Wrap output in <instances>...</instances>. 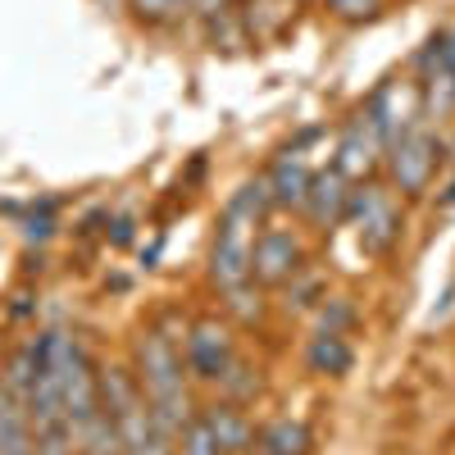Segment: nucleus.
Returning <instances> with one entry per match:
<instances>
[{
	"label": "nucleus",
	"mask_w": 455,
	"mask_h": 455,
	"mask_svg": "<svg viewBox=\"0 0 455 455\" xmlns=\"http://www.w3.org/2000/svg\"><path fill=\"white\" fill-rule=\"evenodd\" d=\"M291 5H310V0H291Z\"/></svg>",
	"instance_id": "nucleus-25"
},
{
	"label": "nucleus",
	"mask_w": 455,
	"mask_h": 455,
	"mask_svg": "<svg viewBox=\"0 0 455 455\" xmlns=\"http://www.w3.org/2000/svg\"><path fill=\"white\" fill-rule=\"evenodd\" d=\"M383 164H387V178H392V187H396L401 196H424L433 173H437V164H442V146H437L433 132L410 128L405 137H396L387 146Z\"/></svg>",
	"instance_id": "nucleus-4"
},
{
	"label": "nucleus",
	"mask_w": 455,
	"mask_h": 455,
	"mask_svg": "<svg viewBox=\"0 0 455 455\" xmlns=\"http://www.w3.org/2000/svg\"><path fill=\"white\" fill-rule=\"evenodd\" d=\"M201 419L214 433L223 455H246L255 446V428H251L246 410L237 401H210V405H201Z\"/></svg>",
	"instance_id": "nucleus-10"
},
{
	"label": "nucleus",
	"mask_w": 455,
	"mask_h": 455,
	"mask_svg": "<svg viewBox=\"0 0 455 455\" xmlns=\"http://www.w3.org/2000/svg\"><path fill=\"white\" fill-rule=\"evenodd\" d=\"M124 455H178V446H173V437H169V433L156 424V428H150L141 442H132Z\"/></svg>",
	"instance_id": "nucleus-21"
},
{
	"label": "nucleus",
	"mask_w": 455,
	"mask_h": 455,
	"mask_svg": "<svg viewBox=\"0 0 455 455\" xmlns=\"http://www.w3.org/2000/svg\"><path fill=\"white\" fill-rule=\"evenodd\" d=\"M259 442L278 451V455H315V433L310 424H300V419H274L269 428L259 433Z\"/></svg>",
	"instance_id": "nucleus-14"
},
{
	"label": "nucleus",
	"mask_w": 455,
	"mask_h": 455,
	"mask_svg": "<svg viewBox=\"0 0 455 455\" xmlns=\"http://www.w3.org/2000/svg\"><path fill=\"white\" fill-rule=\"evenodd\" d=\"M347 219L360 233V246L369 255H387L401 237V205H396V192L378 182H364L360 192H351V205H347Z\"/></svg>",
	"instance_id": "nucleus-3"
},
{
	"label": "nucleus",
	"mask_w": 455,
	"mask_h": 455,
	"mask_svg": "<svg viewBox=\"0 0 455 455\" xmlns=\"http://www.w3.org/2000/svg\"><path fill=\"white\" fill-rule=\"evenodd\" d=\"M219 387H223V401H251V396H259V373L255 369H246V364H228L223 369V378H219Z\"/></svg>",
	"instance_id": "nucleus-16"
},
{
	"label": "nucleus",
	"mask_w": 455,
	"mask_h": 455,
	"mask_svg": "<svg viewBox=\"0 0 455 455\" xmlns=\"http://www.w3.org/2000/svg\"><path fill=\"white\" fill-rule=\"evenodd\" d=\"M0 455H36L28 405L5 387H0Z\"/></svg>",
	"instance_id": "nucleus-12"
},
{
	"label": "nucleus",
	"mask_w": 455,
	"mask_h": 455,
	"mask_svg": "<svg viewBox=\"0 0 455 455\" xmlns=\"http://www.w3.org/2000/svg\"><path fill=\"white\" fill-rule=\"evenodd\" d=\"M323 5H328V14L341 19V23H369V19L383 14L387 0H323Z\"/></svg>",
	"instance_id": "nucleus-18"
},
{
	"label": "nucleus",
	"mask_w": 455,
	"mask_h": 455,
	"mask_svg": "<svg viewBox=\"0 0 455 455\" xmlns=\"http://www.w3.org/2000/svg\"><path fill=\"white\" fill-rule=\"evenodd\" d=\"M300 269H306V251L291 228H264L251 242V283L259 287H287Z\"/></svg>",
	"instance_id": "nucleus-5"
},
{
	"label": "nucleus",
	"mask_w": 455,
	"mask_h": 455,
	"mask_svg": "<svg viewBox=\"0 0 455 455\" xmlns=\"http://www.w3.org/2000/svg\"><path fill=\"white\" fill-rule=\"evenodd\" d=\"M310 178H315V169L306 164V156H300V150H283V156L274 160V169H269V196H274V205L300 210V205H306V192H310Z\"/></svg>",
	"instance_id": "nucleus-11"
},
{
	"label": "nucleus",
	"mask_w": 455,
	"mask_h": 455,
	"mask_svg": "<svg viewBox=\"0 0 455 455\" xmlns=\"http://www.w3.org/2000/svg\"><path fill=\"white\" fill-rule=\"evenodd\" d=\"M196 0H124V10H132V19L141 28H173Z\"/></svg>",
	"instance_id": "nucleus-15"
},
{
	"label": "nucleus",
	"mask_w": 455,
	"mask_h": 455,
	"mask_svg": "<svg viewBox=\"0 0 455 455\" xmlns=\"http://www.w3.org/2000/svg\"><path fill=\"white\" fill-rule=\"evenodd\" d=\"M182 360H187V373L201 378V383H219L223 369L237 360V341H233V328L219 323V319H196L182 337Z\"/></svg>",
	"instance_id": "nucleus-6"
},
{
	"label": "nucleus",
	"mask_w": 455,
	"mask_h": 455,
	"mask_svg": "<svg viewBox=\"0 0 455 455\" xmlns=\"http://www.w3.org/2000/svg\"><path fill=\"white\" fill-rule=\"evenodd\" d=\"M347 205H351V182L341 178L337 169H323L310 178V192H306V205H300V214H306L315 228H337L341 219H347Z\"/></svg>",
	"instance_id": "nucleus-9"
},
{
	"label": "nucleus",
	"mask_w": 455,
	"mask_h": 455,
	"mask_svg": "<svg viewBox=\"0 0 455 455\" xmlns=\"http://www.w3.org/2000/svg\"><path fill=\"white\" fill-rule=\"evenodd\" d=\"M319 278H310L306 269H300L291 283H287V310H306V306H315V300H319Z\"/></svg>",
	"instance_id": "nucleus-20"
},
{
	"label": "nucleus",
	"mask_w": 455,
	"mask_h": 455,
	"mask_svg": "<svg viewBox=\"0 0 455 455\" xmlns=\"http://www.w3.org/2000/svg\"><path fill=\"white\" fill-rule=\"evenodd\" d=\"M132 373L137 387L150 405V419H156L173 442L187 428V419H196V405L187 396V360H182V341L169 337L160 323L146 328L132 347Z\"/></svg>",
	"instance_id": "nucleus-1"
},
{
	"label": "nucleus",
	"mask_w": 455,
	"mask_h": 455,
	"mask_svg": "<svg viewBox=\"0 0 455 455\" xmlns=\"http://www.w3.org/2000/svg\"><path fill=\"white\" fill-rule=\"evenodd\" d=\"M255 214H246L237 201H228L219 219V237L210 251V278L219 291H237L251 283V242H255Z\"/></svg>",
	"instance_id": "nucleus-2"
},
{
	"label": "nucleus",
	"mask_w": 455,
	"mask_h": 455,
	"mask_svg": "<svg viewBox=\"0 0 455 455\" xmlns=\"http://www.w3.org/2000/svg\"><path fill=\"white\" fill-rule=\"evenodd\" d=\"M414 114H419V105L401 96V83H383L369 96V105H364V119L373 124L378 137H383V146H392L410 128H419V124H414Z\"/></svg>",
	"instance_id": "nucleus-8"
},
{
	"label": "nucleus",
	"mask_w": 455,
	"mask_h": 455,
	"mask_svg": "<svg viewBox=\"0 0 455 455\" xmlns=\"http://www.w3.org/2000/svg\"><path fill=\"white\" fill-rule=\"evenodd\" d=\"M237 5H255V0H237Z\"/></svg>",
	"instance_id": "nucleus-26"
},
{
	"label": "nucleus",
	"mask_w": 455,
	"mask_h": 455,
	"mask_svg": "<svg viewBox=\"0 0 455 455\" xmlns=\"http://www.w3.org/2000/svg\"><path fill=\"white\" fill-rule=\"evenodd\" d=\"M246 455H278V451H269V446H264V442H255V446H251Z\"/></svg>",
	"instance_id": "nucleus-24"
},
{
	"label": "nucleus",
	"mask_w": 455,
	"mask_h": 455,
	"mask_svg": "<svg viewBox=\"0 0 455 455\" xmlns=\"http://www.w3.org/2000/svg\"><path fill=\"white\" fill-rule=\"evenodd\" d=\"M355 319V310H351V300L347 296H332L328 306L319 310V332H341L347 337V323Z\"/></svg>",
	"instance_id": "nucleus-19"
},
{
	"label": "nucleus",
	"mask_w": 455,
	"mask_h": 455,
	"mask_svg": "<svg viewBox=\"0 0 455 455\" xmlns=\"http://www.w3.org/2000/svg\"><path fill=\"white\" fill-rule=\"evenodd\" d=\"M51 233H55V219H51V214H42V219H28V228H23V237H28V242H46Z\"/></svg>",
	"instance_id": "nucleus-22"
},
{
	"label": "nucleus",
	"mask_w": 455,
	"mask_h": 455,
	"mask_svg": "<svg viewBox=\"0 0 455 455\" xmlns=\"http://www.w3.org/2000/svg\"><path fill=\"white\" fill-rule=\"evenodd\" d=\"M132 242V219H119L114 223V246H128Z\"/></svg>",
	"instance_id": "nucleus-23"
},
{
	"label": "nucleus",
	"mask_w": 455,
	"mask_h": 455,
	"mask_svg": "<svg viewBox=\"0 0 455 455\" xmlns=\"http://www.w3.org/2000/svg\"><path fill=\"white\" fill-rule=\"evenodd\" d=\"M383 156H387V146H383V137L373 132V124L364 119V114H355V119L341 128V141H337V173L341 178H355V182H364L378 164H383Z\"/></svg>",
	"instance_id": "nucleus-7"
},
{
	"label": "nucleus",
	"mask_w": 455,
	"mask_h": 455,
	"mask_svg": "<svg viewBox=\"0 0 455 455\" xmlns=\"http://www.w3.org/2000/svg\"><path fill=\"white\" fill-rule=\"evenodd\" d=\"M306 364H310V373L341 378V373H351L355 351H351V341L341 337V332H315L310 347H306Z\"/></svg>",
	"instance_id": "nucleus-13"
},
{
	"label": "nucleus",
	"mask_w": 455,
	"mask_h": 455,
	"mask_svg": "<svg viewBox=\"0 0 455 455\" xmlns=\"http://www.w3.org/2000/svg\"><path fill=\"white\" fill-rule=\"evenodd\" d=\"M178 455H223L219 442H214V433L201 419V410H196V419H187V428L178 433Z\"/></svg>",
	"instance_id": "nucleus-17"
}]
</instances>
